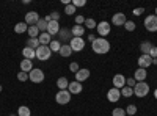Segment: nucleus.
<instances>
[{"instance_id": "nucleus-1", "label": "nucleus", "mask_w": 157, "mask_h": 116, "mask_svg": "<svg viewBox=\"0 0 157 116\" xmlns=\"http://www.w3.org/2000/svg\"><path fill=\"white\" fill-rule=\"evenodd\" d=\"M91 49H93V52L98 54V55H105L110 50V43L105 38H96V39L91 43Z\"/></svg>"}, {"instance_id": "nucleus-2", "label": "nucleus", "mask_w": 157, "mask_h": 116, "mask_svg": "<svg viewBox=\"0 0 157 116\" xmlns=\"http://www.w3.org/2000/svg\"><path fill=\"white\" fill-rule=\"evenodd\" d=\"M134 94L137 97H145L149 94V85L146 82H137V85L134 86Z\"/></svg>"}, {"instance_id": "nucleus-3", "label": "nucleus", "mask_w": 157, "mask_h": 116, "mask_svg": "<svg viewBox=\"0 0 157 116\" xmlns=\"http://www.w3.org/2000/svg\"><path fill=\"white\" fill-rule=\"evenodd\" d=\"M55 100L58 105H66L71 102V93L68 89H60V91L55 94Z\"/></svg>"}, {"instance_id": "nucleus-4", "label": "nucleus", "mask_w": 157, "mask_h": 116, "mask_svg": "<svg viewBox=\"0 0 157 116\" xmlns=\"http://www.w3.org/2000/svg\"><path fill=\"white\" fill-rule=\"evenodd\" d=\"M35 52H36V58H38L39 61H47V60L50 58V55H52L49 46H39Z\"/></svg>"}, {"instance_id": "nucleus-5", "label": "nucleus", "mask_w": 157, "mask_h": 116, "mask_svg": "<svg viewBox=\"0 0 157 116\" xmlns=\"http://www.w3.org/2000/svg\"><path fill=\"white\" fill-rule=\"evenodd\" d=\"M145 28L151 33L157 32V16L155 14H149L145 17Z\"/></svg>"}, {"instance_id": "nucleus-6", "label": "nucleus", "mask_w": 157, "mask_h": 116, "mask_svg": "<svg viewBox=\"0 0 157 116\" xmlns=\"http://www.w3.org/2000/svg\"><path fill=\"white\" fill-rule=\"evenodd\" d=\"M44 72L41 71V69H38V68H33V71L29 74V80L30 82H33V83H41V82H44Z\"/></svg>"}, {"instance_id": "nucleus-7", "label": "nucleus", "mask_w": 157, "mask_h": 116, "mask_svg": "<svg viewBox=\"0 0 157 116\" xmlns=\"http://www.w3.org/2000/svg\"><path fill=\"white\" fill-rule=\"evenodd\" d=\"M69 47L72 49V52H82L85 49V39L83 38H72L69 41Z\"/></svg>"}, {"instance_id": "nucleus-8", "label": "nucleus", "mask_w": 157, "mask_h": 116, "mask_svg": "<svg viewBox=\"0 0 157 116\" xmlns=\"http://www.w3.org/2000/svg\"><path fill=\"white\" fill-rule=\"evenodd\" d=\"M96 30H98L99 36H101V38H104V36H107V35L110 33V30H112V25H110L109 22H105V21H102V22H99V24H98Z\"/></svg>"}, {"instance_id": "nucleus-9", "label": "nucleus", "mask_w": 157, "mask_h": 116, "mask_svg": "<svg viewBox=\"0 0 157 116\" xmlns=\"http://www.w3.org/2000/svg\"><path fill=\"white\" fill-rule=\"evenodd\" d=\"M39 19H41V17H39V14H38L36 11H29L27 14H25V21L24 22L30 27V25H36Z\"/></svg>"}, {"instance_id": "nucleus-10", "label": "nucleus", "mask_w": 157, "mask_h": 116, "mask_svg": "<svg viewBox=\"0 0 157 116\" xmlns=\"http://www.w3.org/2000/svg\"><path fill=\"white\" fill-rule=\"evenodd\" d=\"M58 38H60V43L63 41L64 44H68L74 36H72V33H71V28H60V32H58Z\"/></svg>"}, {"instance_id": "nucleus-11", "label": "nucleus", "mask_w": 157, "mask_h": 116, "mask_svg": "<svg viewBox=\"0 0 157 116\" xmlns=\"http://www.w3.org/2000/svg\"><path fill=\"white\" fill-rule=\"evenodd\" d=\"M126 14L124 13H116V14H113L112 17V24L116 25V27H124V24H126Z\"/></svg>"}, {"instance_id": "nucleus-12", "label": "nucleus", "mask_w": 157, "mask_h": 116, "mask_svg": "<svg viewBox=\"0 0 157 116\" xmlns=\"http://www.w3.org/2000/svg\"><path fill=\"white\" fill-rule=\"evenodd\" d=\"M138 68H141V69H148L151 64H152V58L149 57V55H140V58H138Z\"/></svg>"}, {"instance_id": "nucleus-13", "label": "nucleus", "mask_w": 157, "mask_h": 116, "mask_svg": "<svg viewBox=\"0 0 157 116\" xmlns=\"http://www.w3.org/2000/svg\"><path fill=\"white\" fill-rule=\"evenodd\" d=\"M90 77V69H86V68H80L77 72H75V82H78V83H82V82H85L86 79Z\"/></svg>"}, {"instance_id": "nucleus-14", "label": "nucleus", "mask_w": 157, "mask_h": 116, "mask_svg": "<svg viewBox=\"0 0 157 116\" xmlns=\"http://www.w3.org/2000/svg\"><path fill=\"white\" fill-rule=\"evenodd\" d=\"M121 97V91L120 89H116V88H110L109 91H107V100L109 102H118Z\"/></svg>"}, {"instance_id": "nucleus-15", "label": "nucleus", "mask_w": 157, "mask_h": 116, "mask_svg": "<svg viewBox=\"0 0 157 116\" xmlns=\"http://www.w3.org/2000/svg\"><path fill=\"white\" fill-rule=\"evenodd\" d=\"M124 86H126V77H124L123 74H116V75L113 77V88L121 89V88H124Z\"/></svg>"}, {"instance_id": "nucleus-16", "label": "nucleus", "mask_w": 157, "mask_h": 116, "mask_svg": "<svg viewBox=\"0 0 157 116\" xmlns=\"http://www.w3.org/2000/svg\"><path fill=\"white\" fill-rule=\"evenodd\" d=\"M82 89H83V86H82V83H78V82H69V86H68V91L71 93V94H80L82 93Z\"/></svg>"}, {"instance_id": "nucleus-17", "label": "nucleus", "mask_w": 157, "mask_h": 116, "mask_svg": "<svg viewBox=\"0 0 157 116\" xmlns=\"http://www.w3.org/2000/svg\"><path fill=\"white\" fill-rule=\"evenodd\" d=\"M60 24L58 22H55V21H52V22H49L47 24V33L50 35V36H55V35H58V32H60Z\"/></svg>"}, {"instance_id": "nucleus-18", "label": "nucleus", "mask_w": 157, "mask_h": 116, "mask_svg": "<svg viewBox=\"0 0 157 116\" xmlns=\"http://www.w3.org/2000/svg\"><path fill=\"white\" fill-rule=\"evenodd\" d=\"M21 71L30 74V72L33 71V61H32V60H27V58H24V60L21 61Z\"/></svg>"}, {"instance_id": "nucleus-19", "label": "nucleus", "mask_w": 157, "mask_h": 116, "mask_svg": "<svg viewBox=\"0 0 157 116\" xmlns=\"http://www.w3.org/2000/svg\"><path fill=\"white\" fill-rule=\"evenodd\" d=\"M38 41H39V44H41V46H49V44H50V41H52V36H50L47 32H44V33H39V36H38Z\"/></svg>"}, {"instance_id": "nucleus-20", "label": "nucleus", "mask_w": 157, "mask_h": 116, "mask_svg": "<svg viewBox=\"0 0 157 116\" xmlns=\"http://www.w3.org/2000/svg\"><path fill=\"white\" fill-rule=\"evenodd\" d=\"M146 77H148L146 69H141V68H138V69L134 72V79H135L137 82H145V80H146Z\"/></svg>"}, {"instance_id": "nucleus-21", "label": "nucleus", "mask_w": 157, "mask_h": 116, "mask_svg": "<svg viewBox=\"0 0 157 116\" xmlns=\"http://www.w3.org/2000/svg\"><path fill=\"white\" fill-rule=\"evenodd\" d=\"M71 33L74 38H82L83 33H85V27L83 25H74V27L71 28Z\"/></svg>"}, {"instance_id": "nucleus-22", "label": "nucleus", "mask_w": 157, "mask_h": 116, "mask_svg": "<svg viewBox=\"0 0 157 116\" xmlns=\"http://www.w3.org/2000/svg\"><path fill=\"white\" fill-rule=\"evenodd\" d=\"M63 58H68V57H71L74 52H72V49L69 47V44H61V49H60V52H58Z\"/></svg>"}, {"instance_id": "nucleus-23", "label": "nucleus", "mask_w": 157, "mask_h": 116, "mask_svg": "<svg viewBox=\"0 0 157 116\" xmlns=\"http://www.w3.org/2000/svg\"><path fill=\"white\" fill-rule=\"evenodd\" d=\"M22 55H24V58H27V60H33V58H36V52H35L33 49L27 47V46L22 49Z\"/></svg>"}, {"instance_id": "nucleus-24", "label": "nucleus", "mask_w": 157, "mask_h": 116, "mask_svg": "<svg viewBox=\"0 0 157 116\" xmlns=\"http://www.w3.org/2000/svg\"><path fill=\"white\" fill-rule=\"evenodd\" d=\"M151 49H152V44H151L149 41H143V43L140 44V50H141V55H149Z\"/></svg>"}, {"instance_id": "nucleus-25", "label": "nucleus", "mask_w": 157, "mask_h": 116, "mask_svg": "<svg viewBox=\"0 0 157 116\" xmlns=\"http://www.w3.org/2000/svg\"><path fill=\"white\" fill-rule=\"evenodd\" d=\"M27 30H29V25L25 24V22H17L14 25V33H17V35H22V33H25Z\"/></svg>"}, {"instance_id": "nucleus-26", "label": "nucleus", "mask_w": 157, "mask_h": 116, "mask_svg": "<svg viewBox=\"0 0 157 116\" xmlns=\"http://www.w3.org/2000/svg\"><path fill=\"white\" fill-rule=\"evenodd\" d=\"M68 86H69V80L66 79V77H60V79L57 80V88H60V89H68Z\"/></svg>"}, {"instance_id": "nucleus-27", "label": "nucleus", "mask_w": 157, "mask_h": 116, "mask_svg": "<svg viewBox=\"0 0 157 116\" xmlns=\"http://www.w3.org/2000/svg\"><path fill=\"white\" fill-rule=\"evenodd\" d=\"M49 49H50V52H60V49H61V43L58 39H52L50 44H49Z\"/></svg>"}, {"instance_id": "nucleus-28", "label": "nucleus", "mask_w": 157, "mask_h": 116, "mask_svg": "<svg viewBox=\"0 0 157 116\" xmlns=\"http://www.w3.org/2000/svg\"><path fill=\"white\" fill-rule=\"evenodd\" d=\"M39 46V41H38V38H29L27 39V47H30V49H33V50H36Z\"/></svg>"}, {"instance_id": "nucleus-29", "label": "nucleus", "mask_w": 157, "mask_h": 116, "mask_svg": "<svg viewBox=\"0 0 157 116\" xmlns=\"http://www.w3.org/2000/svg\"><path fill=\"white\" fill-rule=\"evenodd\" d=\"M17 116H32V111L29 107H25V105H21L17 108Z\"/></svg>"}, {"instance_id": "nucleus-30", "label": "nucleus", "mask_w": 157, "mask_h": 116, "mask_svg": "<svg viewBox=\"0 0 157 116\" xmlns=\"http://www.w3.org/2000/svg\"><path fill=\"white\" fill-rule=\"evenodd\" d=\"M27 32H29V36H30V38H38V36H39V33H41V32H39V28L36 27V25H30Z\"/></svg>"}, {"instance_id": "nucleus-31", "label": "nucleus", "mask_w": 157, "mask_h": 116, "mask_svg": "<svg viewBox=\"0 0 157 116\" xmlns=\"http://www.w3.org/2000/svg\"><path fill=\"white\" fill-rule=\"evenodd\" d=\"M120 91H121V96H124V97H130V96H132L134 94V88H129V86H124V88H121L120 89Z\"/></svg>"}, {"instance_id": "nucleus-32", "label": "nucleus", "mask_w": 157, "mask_h": 116, "mask_svg": "<svg viewBox=\"0 0 157 116\" xmlns=\"http://www.w3.org/2000/svg\"><path fill=\"white\" fill-rule=\"evenodd\" d=\"M83 27H86V28H90V30H93V28H96V27H98V22H96L94 19H85Z\"/></svg>"}, {"instance_id": "nucleus-33", "label": "nucleus", "mask_w": 157, "mask_h": 116, "mask_svg": "<svg viewBox=\"0 0 157 116\" xmlns=\"http://www.w3.org/2000/svg\"><path fill=\"white\" fill-rule=\"evenodd\" d=\"M36 27L39 28V32H41V33H44V32H47V22L44 19H39L38 24H36Z\"/></svg>"}, {"instance_id": "nucleus-34", "label": "nucleus", "mask_w": 157, "mask_h": 116, "mask_svg": "<svg viewBox=\"0 0 157 116\" xmlns=\"http://www.w3.org/2000/svg\"><path fill=\"white\" fill-rule=\"evenodd\" d=\"M135 113H137V105H134V104L127 105V108H126V114L127 116H134Z\"/></svg>"}, {"instance_id": "nucleus-35", "label": "nucleus", "mask_w": 157, "mask_h": 116, "mask_svg": "<svg viewBox=\"0 0 157 116\" xmlns=\"http://www.w3.org/2000/svg\"><path fill=\"white\" fill-rule=\"evenodd\" d=\"M135 27H137V25H135L134 21H126V24H124V28H126L127 32H134Z\"/></svg>"}, {"instance_id": "nucleus-36", "label": "nucleus", "mask_w": 157, "mask_h": 116, "mask_svg": "<svg viewBox=\"0 0 157 116\" xmlns=\"http://www.w3.org/2000/svg\"><path fill=\"white\" fill-rule=\"evenodd\" d=\"M75 9H77V8H75L72 3H71V5H68V6H64V13H66L68 16H72L74 13H75Z\"/></svg>"}, {"instance_id": "nucleus-37", "label": "nucleus", "mask_w": 157, "mask_h": 116, "mask_svg": "<svg viewBox=\"0 0 157 116\" xmlns=\"http://www.w3.org/2000/svg\"><path fill=\"white\" fill-rule=\"evenodd\" d=\"M112 116H127V114H126V110L124 108H115L112 111Z\"/></svg>"}, {"instance_id": "nucleus-38", "label": "nucleus", "mask_w": 157, "mask_h": 116, "mask_svg": "<svg viewBox=\"0 0 157 116\" xmlns=\"http://www.w3.org/2000/svg\"><path fill=\"white\" fill-rule=\"evenodd\" d=\"M17 80H19V82H27V80H29V74L21 71V72L17 74Z\"/></svg>"}, {"instance_id": "nucleus-39", "label": "nucleus", "mask_w": 157, "mask_h": 116, "mask_svg": "<svg viewBox=\"0 0 157 116\" xmlns=\"http://www.w3.org/2000/svg\"><path fill=\"white\" fill-rule=\"evenodd\" d=\"M137 85V80L134 79V77H129V79H126V86H129V88H134Z\"/></svg>"}, {"instance_id": "nucleus-40", "label": "nucleus", "mask_w": 157, "mask_h": 116, "mask_svg": "<svg viewBox=\"0 0 157 116\" xmlns=\"http://www.w3.org/2000/svg\"><path fill=\"white\" fill-rule=\"evenodd\" d=\"M72 5L75 8H82V6L86 5V0H72Z\"/></svg>"}, {"instance_id": "nucleus-41", "label": "nucleus", "mask_w": 157, "mask_h": 116, "mask_svg": "<svg viewBox=\"0 0 157 116\" xmlns=\"http://www.w3.org/2000/svg\"><path fill=\"white\" fill-rule=\"evenodd\" d=\"M78 69H80V68H78V63H77V61H72V63L69 64V71H71V72H74V74H75Z\"/></svg>"}, {"instance_id": "nucleus-42", "label": "nucleus", "mask_w": 157, "mask_h": 116, "mask_svg": "<svg viewBox=\"0 0 157 116\" xmlns=\"http://www.w3.org/2000/svg\"><path fill=\"white\" fill-rule=\"evenodd\" d=\"M74 21H75V25H83V24H85V17L80 16V14H77Z\"/></svg>"}, {"instance_id": "nucleus-43", "label": "nucleus", "mask_w": 157, "mask_h": 116, "mask_svg": "<svg viewBox=\"0 0 157 116\" xmlns=\"http://www.w3.org/2000/svg\"><path fill=\"white\" fill-rule=\"evenodd\" d=\"M60 16H61V14H60L58 11H52V13H50V17H52V21H55V22H58V21H60Z\"/></svg>"}, {"instance_id": "nucleus-44", "label": "nucleus", "mask_w": 157, "mask_h": 116, "mask_svg": "<svg viewBox=\"0 0 157 116\" xmlns=\"http://www.w3.org/2000/svg\"><path fill=\"white\" fill-rule=\"evenodd\" d=\"M143 13H145V8H135V9L132 11V14H134V16H141Z\"/></svg>"}, {"instance_id": "nucleus-45", "label": "nucleus", "mask_w": 157, "mask_h": 116, "mask_svg": "<svg viewBox=\"0 0 157 116\" xmlns=\"http://www.w3.org/2000/svg\"><path fill=\"white\" fill-rule=\"evenodd\" d=\"M149 57L154 60V58H157V47L155 46H152V49H151V52H149Z\"/></svg>"}, {"instance_id": "nucleus-46", "label": "nucleus", "mask_w": 157, "mask_h": 116, "mask_svg": "<svg viewBox=\"0 0 157 116\" xmlns=\"http://www.w3.org/2000/svg\"><path fill=\"white\" fill-rule=\"evenodd\" d=\"M94 39H96V36H94V35H90V36H88V41H90V43H93Z\"/></svg>"}, {"instance_id": "nucleus-47", "label": "nucleus", "mask_w": 157, "mask_h": 116, "mask_svg": "<svg viewBox=\"0 0 157 116\" xmlns=\"http://www.w3.org/2000/svg\"><path fill=\"white\" fill-rule=\"evenodd\" d=\"M154 97H155V100H157V88L154 89Z\"/></svg>"}, {"instance_id": "nucleus-48", "label": "nucleus", "mask_w": 157, "mask_h": 116, "mask_svg": "<svg viewBox=\"0 0 157 116\" xmlns=\"http://www.w3.org/2000/svg\"><path fill=\"white\" fill-rule=\"evenodd\" d=\"M152 64H157V58H154V60H152Z\"/></svg>"}, {"instance_id": "nucleus-49", "label": "nucleus", "mask_w": 157, "mask_h": 116, "mask_svg": "<svg viewBox=\"0 0 157 116\" xmlns=\"http://www.w3.org/2000/svg\"><path fill=\"white\" fill-rule=\"evenodd\" d=\"M10 116H17V113H13V114H10Z\"/></svg>"}, {"instance_id": "nucleus-50", "label": "nucleus", "mask_w": 157, "mask_h": 116, "mask_svg": "<svg viewBox=\"0 0 157 116\" xmlns=\"http://www.w3.org/2000/svg\"><path fill=\"white\" fill-rule=\"evenodd\" d=\"M2 89H3V88H2V85H0V93H2Z\"/></svg>"}, {"instance_id": "nucleus-51", "label": "nucleus", "mask_w": 157, "mask_h": 116, "mask_svg": "<svg viewBox=\"0 0 157 116\" xmlns=\"http://www.w3.org/2000/svg\"><path fill=\"white\" fill-rule=\"evenodd\" d=\"M155 16H157V8H155Z\"/></svg>"}]
</instances>
